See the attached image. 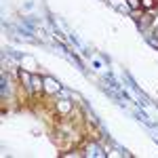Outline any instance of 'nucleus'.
<instances>
[{"mask_svg":"<svg viewBox=\"0 0 158 158\" xmlns=\"http://www.w3.org/2000/svg\"><path fill=\"white\" fill-rule=\"evenodd\" d=\"M44 82H47V91H51V93L59 91V85H55V80H51V78H47Z\"/></svg>","mask_w":158,"mask_h":158,"instance_id":"f257e3e1","label":"nucleus"},{"mask_svg":"<svg viewBox=\"0 0 158 158\" xmlns=\"http://www.w3.org/2000/svg\"><path fill=\"white\" fill-rule=\"evenodd\" d=\"M127 2H129V6H131V9H139V6H141V2H139V0H127Z\"/></svg>","mask_w":158,"mask_h":158,"instance_id":"f03ea898","label":"nucleus"},{"mask_svg":"<svg viewBox=\"0 0 158 158\" xmlns=\"http://www.w3.org/2000/svg\"><path fill=\"white\" fill-rule=\"evenodd\" d=\"M141 4H143L146 9H152V4H154V0H141Z\"/></svg>","mask_w":158,"mask_h":158,"instance_id":"7ed1b4c3","label":"nucleus"}]
</instances>
